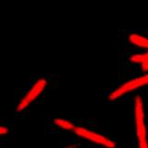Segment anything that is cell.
<instances>
[{"mask_svg":"<svg viewBox=\"0 0 148 148\" xmlns=\"http://www.w3.org/2000/svg\"><path fill=\"white\" fill-rule=\"evenodd\" d=\"M75 135L83 140H86L95 145H98L104 148H116L117 143L115 140L108 137L105 134H102L96 131H92L85 126L76 125L73 130Z\"/></svg>","mask_w":148,"mask_h":148,"instance_id":"cell-3","label":"cell"},{"mask_svg":"<svg viewBox=\"0 0 148 148\" xmlns=\"http://www.w3.org/2000/svg\"><path fill=\"white\" fill-rule=\"evenodd\" d=\"M47 85H48V81L46 78L42 77L37 79L29 89L26 91V92L23 95L20 101L18 102L16 106L18 112H22V111L26 110L32 103H34L43 95V92L45 91Z\"/></svg>","mask_w":148,"mask_h":148,"instance_id":"cell-4","label":"cell"},{"mask_svg":"<svg viewBox=\"0 0 148 148\" xmlns=\"http://www.w3.org/2000/svg\"><path fill=\"white\" fill-rule=\"evenodd\" d=\"M9 133V128L6 125L0 124V137L6 136Z\"/></svg>","mask_w":148,"mask_h":148,"instance_id":"cell-8","label":"cell"},{"mask_svg":"<svg viewBox=\"0 0 148 148\" xmlns=\"http://www.w3.org/2000/svg\"><path fill=\"white\" fill-rule=\"evenodd\" d=\"M133 110H134V121H135V129H136L137 146L138 148H148L145 105L143 97L141 95H136L133 97Z\"/></svg>","mask_w":148,"mask_h":148,"instance_id":"cell-1","label":"cell"},{"mask_svg":"<svg viewBox=\"0 0 148 148\" xmlns=\"http://www.w3.org/2000/svg\"><path fill=\"white\" fill-rule=\"evenodd\" d=\"M53 125L58 130H61L63 132H73V130L76 126V124L73 121H71V120L67 119H58V118L53 119Z\"/></svg>","mask_w":148,"mask_h":148,"instance_id":"cell-7","label":"cell"},{"mask_svg":"<svg viewBox=\"0 0 148 148\" xmlns=\"http://www.w3.org/2000/svg\"><path fill=\"white\" fill-rule=\"evenodd\" d=\"M128 43L133 47L145 51L148 48V40L146 36L140 32H130L127 36Z\"/></svg>","mask_w":148,"mask_h":148,"instance_id":"cell-5","label":"cell"},{"mask_svg":"<svg viewBox=\"0 0 148 148\" xmlns=\"http://www.w3.org/2000/svg\"><path fill=\"white\" fill-rule=\"evenodd\" d=\"M128 61L139 66L141 68L142 71L146 73L148 71V54L145 51H143V52H137V53H132L128 57Z\"/></svg>","mask_w":148,"mask_h":148,"instance_id":"cell-6","label":"cell"},{"mask_svg":"<svg viewBox=\"0 0 148 148\" xmlns=\"http://www.w3.org/2000/svg\"><path fill=\"white\" fill-rule=\"evenodd\" d=\"M62 148H77V145H74V143H71V145H65Z\"/></svg>","mask_w":148,"mask_h":148,"instance_id":"cell-9","label":"cell"},{"mask_svg":"<svg viewBox=\"0 0 148 148\" xmlns=\"http://www.w3.org/2000/svg\"><path fill=\"white\" fill-rule=\"evenodd\" d=\"M148 83V76L145 73L143 75L136 76L134 78L130 79L128 81H125L121 84H119L117 88H115L113 91H111L108 95V99L111 102L117 101L122 97L130 95L131 92H135L141 88L145 87Z\"/></svg>","mask_w":148,"mask_h":148,"instance_id":"cell-2","label":"cell"}]
</instances>
